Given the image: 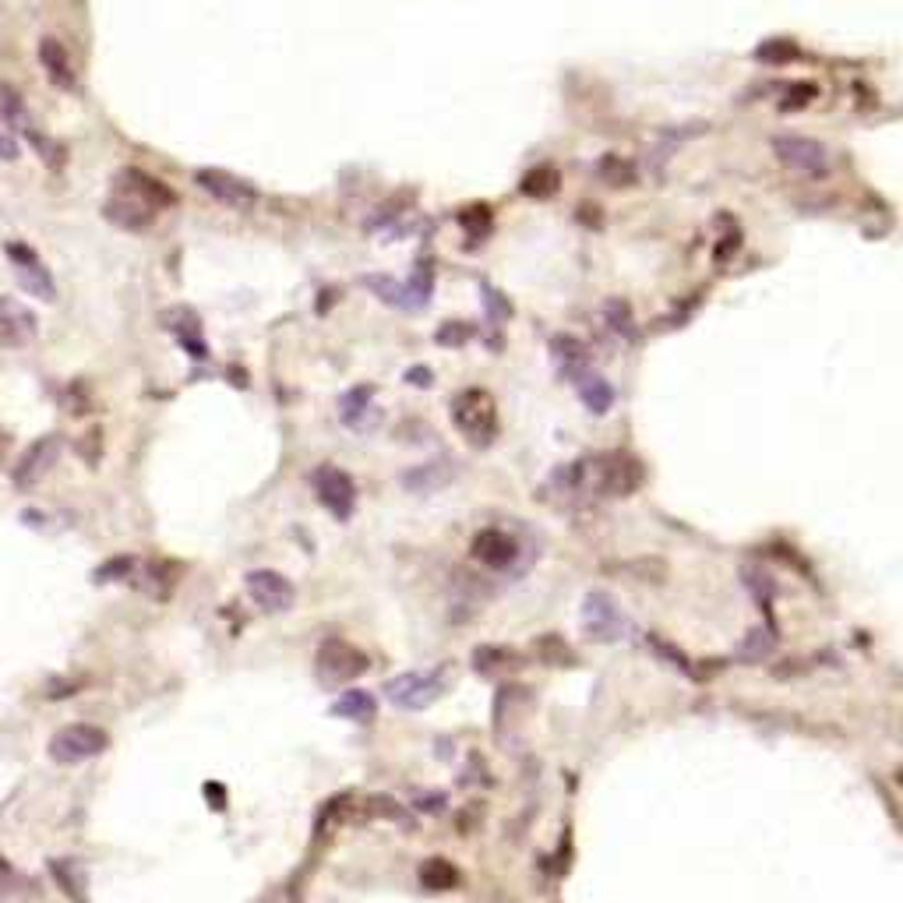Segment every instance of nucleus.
<instances>
[{"label":"nucleus","instance_id":"obj_25","mask_svg":"<svg viewBox=\"0 0 903 903\" xmlns=\"http://www.w3.org/2000/svg\"><path fill=\"white\" fill-rule=\"evenodd\" d=\"M371 713H374V699L367 692H346L332 706V717H343V720H367Z\"/></svg>","mask_w":903,"mask_h":903},{"label":"nucleus","instance_id":"obj_30","mask_svg":"<svg viewBox=\"0 0 903 903\" xmlns=\"http://www.w3.org/2000/svg\"><path fill=\"white\" fill-rule=\"evenodd\" d=\"M25 138H29V142H32V149H36L39 156L46 159V163L60 166V159H64V156H60V149H53V142H50V138H46V135H39V131H32V127H25Z\"/></svg>","mask_w":903,"mask_h":903},{"label":"nucleus","instance_id":"obj_2","mask_svg":"<svg viewBox=\"0 0 903 903\" xmlns=\"http://www.w3.org/2000/svg\"><path fill=\"white\" fill-rule=\"evenodd\" d=\"M642 480H646V470L628 452L590 456L558 470V487H565V491H593L604 494V498H628V494L639 491Z\"/></svg>","mask_w":903,"mask_h":903},{"label":"nucleus","instance_id":"obj_17","mask_svg":"<svg viewBox=\"0 0 903 903\" xmlns=\"http://www.w3.org/2000/svg\"><path fill=\"white\" fill-rule=\"evenodd\" d=\"M32 336H36V318L11 297H0V343L25 346Z\"/></svg>","mask_w":903,"mask_h":903},{"label":"nucleus","instance_id":"obj_32","mask_svg":"<svg viewBox=\"0 0 903 903\" xmlns=\"http://www.w3.org/2000/svg\"><path fill=\"white\" fill-rule=\"evenodd\" d=\"M0 159H4V163L18 159V138H15V131H11L8 124H0Z\"/></svg>","mask_w":903,"mask_h":903},{"label":"nucleus","instance_id":"obj_18","mask_svg":"<svg viewBox=\"0 0 903 903\" xmlns=\"http://www.w3.org/2000/svg\"><path fill=\"white\" fill-rule=\"evenodd\" d=\"M50 872H53V882H57V886L64 889V893H68L71 900H75V903H89L85 875H82V868H78L75 861H64V858L50 861Z\"/></svg>","mask_w":903,"mask_h":903},{"label":"nucleus","instance_id":"obj_7","mask_svg":"<svg viewBox=\"0 0 903 903\" xmlns=\"http://www.w3.org/2000/svg\"><path fill=\"white\" fill-rule=\"evenodd\" d=\"M314 667H318L321 685H346V681L360 678V674L371 667V660H367V653H360L357 646H350V642L329 639V642H321Z\"/></svg>","mask_w":903,"mask_h":903},{"label":"nucleus","instance_id":"obj_3","mask_svg":"<svg viewBox=\"0 0 903 903\" xmlns=\"http://www.w3.org/2000/svg\"><path fill=\"white\" fill-rule=\"evenodd\" d=\"M448 410H452V424L459 427V434H463L470 445L487 448L494 438H498V406H494L491 392L466 389L452 399Z\"/></svg>","mask_w":903,"mask_h":903},{"label":"nucleus","instance_id":"obj_27","mask_svg":"<svg viewBox=\"0 0 903 903\" xmlns=\"http://www.w3.org/2000/svg\"><path fill=\"white\" fill-rule=\"evenodd\" d=\"M773 646H777V632H773V628H755V632H748V639L741 642V660L769 657Z\"/></svg>","mask_w":903,"mask_h":903},{"label":"nucleus","instance_id":"obj_29","mask_svg":"<svg viewBox=\"0 0 903 903\" xmlns=\"http://www.w3.org/2000/svg\"><path fill=\"white\" fill-rule=\"evenodd\" d=\"M135 565H138L135 558H113V561H106V565L99 568V572L92 575V579H96V583H110V579H127V575L135 572Z\"/></svg>","mask_w":903,"mask_h":903},{"label":"nucleus","instance_id":"obj_22","mask_svg":"<svg viewBox=\"0 0 903 903\" xmlns=\"http://www.w3.org/2000/svg\"><path fill=\"white\" fill-rule=\"evenodd\" d=\"M420 882H424L427 889H452V886H459V868L445 858H431L420 865Z\"/></svg>","mask_w":903,"mask_h":903},{"label":"nucleus","instance_id":"obj_33","mask_svg":"<svg viewBox=\"0 0 903 903\" xmlns=\"http://www.w3.org/2000/svg\"><path fill=\"white\" fill-rule=\"evenodd\" d=\"M0 452H4V438H0Z\"/></svg>","mask_w":903,"mask_h":903},{"label":"nucleus","instance_id":"obj_4","mask_svg":"<svg viewBox=\"0 0 903 903\" xmlns=\"http://www.w3.org/2000/svg\"><path fill=\"white\" fill-rule=\"evenodd\" d=\"M769 149L777 156V163L784 166L794 177H808V180H822L829 173V152L822 142L805 135H773L769 138Z\"/></svg>","mask_w":903,"mask_h":903},{"label":"nucleus","instance_id":"obj_23","mask_svg":"<svg viewBox=\"0 0 903 903\" xmlns=\"http://www.w3.org/2000/svg\"><path fill=\"white\" fill-rule=\"evenodd\" d=\"M579 392H583L586 410H593V413H607L614 406V389L604 378H597V374H586V378L579 381Z\"/></svg>","mask_w":903,"mask_h":903},{"label":"nucleus","instance_id":"obj_13","mask_svg":"<svg viewBox=\"0 0 903 903\" xmlns=\"http://www.w3.org/2000/svg\"><path fill=\"white\" fill-rule=\"evenodd\" d=\"M247 593L265 614H279V611H290L293 600H297V590L286 575L269 572V568H258V572H247Z\"/></svg>","mask_w":903,"mask_h":903},{"label":"nucleus","instance_id":"obj_15","mask_svg":"<svg viewBox=\"0 0 903 903\" xmlns=\"http://www.w3.org/2000/svg\"><path fill=\"white\" fill-rule=\"evenodd\" d=\"M39 64H43V71H46V78H50L53 89H60V92H75L78 89L75 64H71L68 46L60 43V39H53V36L39 39Z\"/></svg>","mask_w":903,"mask_h":903},{"label":"nucleus","instance_id":"obj_16","mask_svg":"<svg viewBox=\"0 0 903 903\" xmlns=\"http://www.w3.org/2000/svg\"><path fill=\"white\" fill-rule=\"evenodd\" d=\"M551 357L565 381H583L586 374H590V350H586L575 336H554Z\"/></svg>","mask_w":903,"mask_h":903},{"label":"nucleus","instance_id":"obj_26","mask_svg":"<svg viewBox=\"0 0 903 903\" xmlns=\"http://www.w3.org/2000/svg\"><path fill=\"white\" fill-rule=\"evenodd\" d=\"M173 332H177L180 346H184L191 357H205V343H202V325H198L191 314H177L173 318Z\"/></svg>","mask_w":903,"mask_h":903},{"label":"nucleus","instance_id":"obj_14","mask_svg":"<svg viewBox=\"0 0 903 903\" xmlns=\"http://www.w3.org/2000/svg\"><path fill=\"white\" fill-rule=\"evenodd\" d=\"M583 628L590 639L614 642V639H621L625 618L618 614V607H614V600L607 597V593H590L583 604Z\"/></svg>","mask_w":903,"mask_h":903},{"label":"nucleus","instance_id":"obj_24","mask_svg":"<svg viewBox=\"0 0 903 903\" xmlns=\"http://www.w3.org/2000/svg\"><path fill=\"white\" fill-rule=\"evenodd\" d=\"M558 184H561V177L554 166H533L519 187H523V195H530V198H551L554 191H558Z\"/></svg>","mask_w":903,"mask_h":903},{"label":"nucleus","instance_id":"obj_1","mask_svg":"<svg viewBox=\"0 0 903 903\" xmlns=\"http://www.w3.org/2000/svg\"><path fill=\"white\" fill-rule=\"evenodd\" d=\"M177 202L173 195V187H166L163 180L149 177L145 170L138 166H127L113 177V191L103 205V216L110 219L113 226L120 230H131V233H142L152 226V219L159 216L163 209Z\"/></svg>","mask_w":903,"mask_h":903},{"label":"nucleus","instance_id":"obj_28","mask_svg":"<svg viewBox=\"0 0 903 903\" xmlns=\"http://www.w3.org/2000/svg\"><path fill=\"white\" fill-rule=\"evenodd\" d=\"M367 403H371V392H367V389L350 392V396L343 399V417H346V424H350V427H360V420H364Z\"/></svg>","mask_w":903,"mask_h":903},{"label":"nucleus","instance_id":"obj_31","mask_svg":"<svg viewBox=\"0 0 903 903\" xmlns=\"http://www.w3.org/2000/svg\"><path fill=\"white\" fill-rule=\"evenodd\" d=\"M798 46L794 43H762L759 46V60H769V64H780V60H794Z\"/></svg>","mask_w":903,"mask_h":903},{"label":"nucleus","instance_id":"obj_21","mask_svg":"<svg viewBox=\"0 0 903 903\" xmlns=\"http://www.w3.org/2000/svg\"><path fill=\"white\" fill-rule=\"evenodd\" d=\"M473 667H477L480 674H505V671H512V667H519V657H512L505 646H480V650L473 653Z\"/></svg>","mask_w":903,"mask_h":903},{"label":"nucleus","instance_id":"obj_6","mask_svg":"<svg viewBox=\"0 0 903 903\" xmlns=\"http://www.w3.org/2000/svg\"><path fill=\"white\" fill-rule=\"evenodd\" d=\"M445 688H448V667H431V671H413L392 678L385 685V695L403 709H424L434 699H441Z\"/></svg>","mask_w":903,"mask_h":903},{"label":"nucleus","instance_id":"obj_12","mask_svg":"<svg viewBox=\"0 0 903 903\" xmlns=\"http://www.w3.org/2000/svg\"><path fill=\"white\" fill-rule=\"evenodd\" d=\"M314 494L336 519H350L353 508H357V484H353L350 473L336 470V466H321L314 473Z\"/></svg>","mask_w":903,"mask_h":903},{"label":"nucleus","instance_id":"obj_5","mask_svg":"<svg viewBox=\"0 0 903 903\" xmlns=\"http://www.w3.org/2000/svg\"><path fill=\"white\" fill-rule=\"evenodd\" d=\"M106 745H110V738H106L103 727L68 724V727H60V731L50 738V759L60 762V766H78V762L103 755Z\"/></svg>","mask_w":903,"mask_h":903},{"label":"nucleus","instance_id":"obj_11","mask_svg":"<svg viewBox=\"0 0 903 903\" xmlns=\"http://www.w3.org/2000/svg\"><path fill=\"white\" fill-rule=\"evenodd\" d=\"M60 448H64V441H60L57 434L36 438L29 448H25L22 456H18V463H15V473H11V480H15L18 491H29V487H36L39 480H43L46 473L53 470V463L60 459Z\"/></svg>","mask_w":903,"mask_h":903},{"label":"nucleus","instance_id":"obj_19","mask_svg":"<svg viewBox=\"0 0 903 903\" xmlns=\"http://www.w3.org/2000/svg\"><path fill=\"white\" fill-rule=\"evenodd\" d=\"M604 321H607V329H611L614 336L628 339V343L639 339V325H635V314H632V307H628L625 300H607Z\"/></svg>","mask_w":903,"mask_h":903},{"label":"nucleus","instance_id":"obj_9","mask_svg":"<svg viewBox=\"0 0 903 903\" xmlns=\"http://www.w3.org/2000/svg\"><path fill=\"white\" fill-rule=\"evenodd\" d=\"M4 251H8V262L15 265L18 283H22L25 293H32V297H39V300H46V304H50V300H57V286H53L50 269L39 262L36 251H32L29 244H22V240H11Z\"/></svg>","mask_w":903,"mask_h":903},{"label":"nucleus","instance_id":"obj_20","mask_svg":"<svg viewBox=\"0 0 903 903\" xmlns=\"http://www.w3.org/2000/svg\"><path fill=\"white\" fill-rule=\"evenodd\" d=\"M0 124H15L25 127L29 124V106H25V96L15 89V85L0 82Z\"/></svg>","mask_w":903,"mask_h":903},{"label":"nucleus","instance_id":"obj_10","mask_svg":"<svg viewBox=\"0 0 903 903\" xmlns=\"http://www.w3.org/2000/svg\"><path fill=\"white\" fill-rule=\"evenodd\" d=\"M470 554L484 568H491V572H508V568L519 561L523 547H519V537H515V533L501 530V526H487V530H480L477 537H473Z\"/></svg>","mask_w":903,"mask_h":903},{"label":"nucleus","instance_id":"obj_8","mask_svg":"<svg viewBox=\"0 0 903 903\" xmlns=\"http://www.w3.org/2000/svg\"><path fill=\"white\" fill-rule=\"evenodd\" d=\"M195 184L202 187L205 195L216 198L219 205H226V209H254L258 205V187L247 184L244 177H237V173H226V170H216V166H205V170L195 173Z\"/></svg>","mask_w":903,"mask_h":903}]
</instances>
